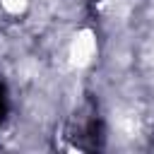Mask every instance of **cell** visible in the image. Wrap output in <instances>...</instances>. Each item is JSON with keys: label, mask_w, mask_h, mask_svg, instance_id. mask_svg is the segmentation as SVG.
I'll return each mask as SVG.
<instances>
[{"label": "cell", "mask_w": 154, "mask_h": 154, "mask_svg": "<svg viewBox=\"0 0 154 154\" xmlns=\"http://www.w3.org/2000/svg\"><path fill=\"white\" fill-rule=\"evenodd\" d=\"M96 55V36L91 29H79L67 48V60L72 67H87Z\"/></svg>", "instance_id": "obj_1"}, {"label": "cell", "mask_w": 154, "mask_h": 154, "mask_svg": "<svg viewBox=\"0 0 154 154\" xmlns=\"http://www.w3.org/2000/svg\"><path fill=\"white\" fill-rule=\"evenodd\" d=\"M0 5L7 14H22L29 7V0H0Z\"/></svg>", "instance_id": "obj_2"}]
</instances>
